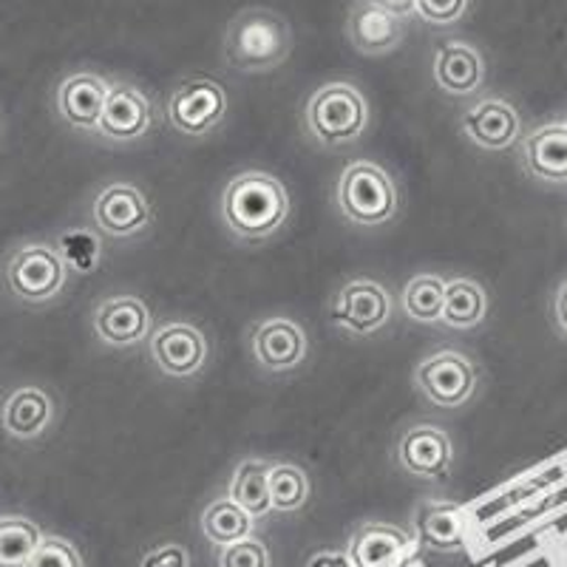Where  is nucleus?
<instances>
[{
    "label": "nucleus",
    "instance_id": "b1692460",
    "mask_svg": "<svg viewBox=\"0 0 567 567\" xmlns=\"http://www.w3.org/2000/svg\"><path fill=\"white\" fill-rule=\"evenodd\" d=\"M252 519L239 503H233L230 496H221L216 503H210L202 514V534L219 545V548H227V545H236L241 539H250L252 536Z\"/></svg>",
    "mask_w": 567,
    "mask_h": 567
},
{
    "label": "nucleus",
    "instance_id": "f03ea898",
    "mask_svg": "<svg viewBox=\"0 0 567 567\" xmlns=\"http://www.w3.org/2000/svg\"><path fill=\"white\" fill-rule=\"evenodd\" d=\"M292 32L287 20L272 9H245L230 20L225 32V63L236 71L261 74L290 58Z\"/></svg>",
    "mask_w": 567,
    "mask_h": 567
},
{
    "label": "nucleus",
    "instance_id": "f257e3e1",
    "mask_svg": "<svg viewBox=\"0 0 567 567\" xmlns=\"http://www.w3.org/2000/svg\"><path fill=\"white\" fill-rule=\"evenodd\" d=\"M290 216L287 187L270 174L250 171L227 182L221 194V221L227 230L247 245L272 239Z\"/></svg>",
    "mask_w": 567,
    "mask_h": 567
},
{
    "label": "nucleus",
    "instance_id": "f704fd0d",
    "mask_svg": "<svg viewBox=\"0 0 567 567\" xmlns=\"http://www.w3.org/2000/svg\"><path fill=\"white\" fill-rule=\"evenodd\" d=\"M310 567H352V561H349V556L341 554H318L310 561Z\"/></svg>",
    "mask_w": 567,
    "mask_h": 567
},
{
    "label": "nucleus",
    "instance_id": "5701e85b",
    "mask_svg": "<svg viewBox=\"0 0 567 567\" xmlns=\"http://www.w3.org/2000/svg\"><path fill=\"white\" fill-rule=\"evenodd\" d=\"M270 465L272 463H265V460H245L233 474L230 499L239 503L252 519H261L272 511Z\"/></svg>",
    "mask_w": 567,
    "mask_h": 567
},
{
    "label": "nucleus",
    "instance_id": "9b49d317",
    "mask_svg": "<svg viewBox=\"0 0 567 567\" xmlns=\"http://www.w3.org/2000/svg\"><path fill=\"white\" fill-rule=\"evenodd\" d=\"M111 85L94 71H74L58 85V114L71 128L97 131Z\"/></svg>",
    "mask_w": 567,
    "mask_h": 567
},
{
    "label": "nucleus",
    "instance_id": "72a5a7b5",
    "mask_svg": "<svg viewBox=\"0 0 567 567\" xmlns=\"http://www.w3.org/2000/svg\"><path fill=\"white\" fill-rule=\"evenodd\" d=\"M554 316H556V327H559L561 332H565V336H567V281L561 284L559 292H556Z\"/></svg>",
    "mask_w": 567,
    "mask_h": 567
},
{
    "label": "nucleus",
    "instance_id": "9d476101",
    "mask_svg": "<svg viewBox=\"0 0 567 567\" xmlns=\"http://www.w3.org/2000/svg\"><path fill=\"white\" fill-rule=\"evenodd\" d=\"M151 358L168 378H194L207 363V341L194 323L171 321L151 338Z\"/></svg>",
    "mask_w": 567,
    "mask_h": 567
},
{
    "label": "nucleus",
    "instance_id": "f3484780",
    "mask_svg": "<svg viewBox=\"0 0 567 567\" xmlns=\"http://www.w3.org/2000/svg\"><path fill=\"white\" fill-rule=\"evenodd\" d=\"M485 63L483 54L468 43L460 40H445L434 52V83L452 94V97H465L483 85Z\"/></svg>",
    "mask_w": 567,
    "mask_h": 567
},
{
    "label": "nucleus",
    "instance_id": "473e14b6",
    "mask_svg": "<svg viewBox=\"0 0 567 567\" xmlns=\"http://www.w3.org/2000/svg\"><path fill=\"white\" fill-rule=\"evenodd\" d=\"M374 7L386 9L389 14H394V18H409V14H414V7H417V0H372Z\"/></svg>",
    "mask_w": 567,
    "mask_h": 567
},
{
    "label": "nucleus",
    "instance_id": "423d86ee",
    "mask_svg": "<svg viewBox=\"0 0 567 567\" xmlns=\"http://www.w3.org/2000/svg\"><path fill=\"white\" fill-rule=\"evenodd\" d=\"M227 91L213 78H190L168 97V123L185 136H205L225 120Z\"/></svg>",
    "mask_w": 567,
    "mask_h": 567
},
{
    "label": "nucleus",
    "instance_id": "dca6fc26",
    "mask_svg": "<svg viewBox=\"0 0 567 567\" xmlns=\"http://www.w3.org/2000/svg\"><path fill=\"white\" fill-rule=\"evenodd\" d=\"M151 312L136 296L105 298L94 312V332L105 347H134L148 336Z\"/></svg>",
    "mask_w": 567,
    "mask_h": 567
},
{
    "label": "nucleus",
    "instance_id": "ddd939ff",
    "mask_svg": "<svg viewBox=\"0 0 567 567\" xmlns=\"http://www.w3.org/2000/svg\"><path fill=\"white\" fill-rule=\"evenodd\" d=\"M250 349L267 372H290L307 358V336L290 318H270L250 332Z\"/></svg>",
    "mask_w": 567,
    "mask_h": 567
},
{
    "label": "nucleus",
    "instance_id": "cd10ccee",
    "mask_svg": "<svg viewBox=\"0 0 567 567\" xmlns=\"http://www.w3.org/2000/svg\"><path fill=\"white\" fill-rule=\"evenodd\" d=\"M307 496H310V477H307V471L290 463L270 465L272 511L292 514V511H298L307 503Z\"/></svg>",
    "mask_w": 567,
    "mask_h": 567
},
{
    "label": "nucleus",
    "instance_id": "7ed1b4c3",
    "mask_svg": "<svg viewBox=\"0 0 567 567\" xmlns=\"http://www.w3.org/2000/svg\"><path fill=\"white\" fill-rule=\"evenodd\" d=\"M307 131L323 148H343L363 136L369 125V105L352 83H327L307 103Z\"/></svg>",
    "mask_w": 567,
    "mask_h": 567
},
{
    "label": "nucleus",
    "instance_id": "aec40b11",
    "mask_svg": "<svg viewBox=\"0 0 567 567\" xmlns=\"http://www.w3.org/2000/svg\"><path fill=\"white\" fill-rule=\"evenodd\" d=\"M523 162L534 179L561 185L567 182V125H545L523 142Z\"/></svg>",
    "mask_w": 567,
    "mask_h": 567
},
{
    "label": "nucleus",
    "instance_id": "bb28decb",
    "mask_svg": "<svg viewBox=\"0 0 567 567\" xmlns=\"http://www.w3.org/2000/svg\"><path fill=\"white\" fill-rule=\"evenodd\" d=\"M445 307V281L440 276H414L403 290V310L417 323H440Z\"/></svg>",
    "mask_w": 567,
    "mask_h": 567
},
{
    "label": "nucleus",
    "instance_id": "f8f14e48",
    "mask_svg": "<svg viewBox=\"0 0 567 567\" xmlns=\"http://www.w3.org/2000/svg\"><path fill=\"white\" fill-rule=\"evenodd\" d=\"M452 440L437 425H412L398 443V463L420 480H443L452 468Z\"/></svg>",
    "mask_w": 567,
    "mask_h": 567
},
{
    "label": "nucleus",
    "instance_id": "393cba45",
    "mask_svg": "<svg viewBox=\"0 0 567 567\" xmlns=\"http://www.w3.org/2000/svg\"><path fill=\"white\" fill-rule=\"evenodd\" d=\"M485 290L477 281L471 278H454L445 281V307H443V321L445 327L454 329H471L477 327L485 318Z\"/></svg>",
    "mask_w": 567,
    "mask_h": 567
},
{
    "label": "nucleus",
    "instance_id": "4468645a",
    "mask_svg": "<svg viewBox=\"0 0 567 567\" xmlns=\"http://www.w3.org/2000/svg\"><path fill=\"white\" fill-rule=\"evenodd\" d=\"M154 123V109L145 91L131 83H114L109 91L103 120H100L97 134L111 142H136L145 136Z\"/></svg>",
    "mask_w": 567,
    "mask_h": 567
},
{
    "label": "nucleus",
    "instance_id": "c9c22d12",
    "mask_svg": "<svg viewBox=\"0 0 567 567\" xmlns=\"http://www.w3.org/2000/svg\"><path fill=\"white\" fill-rule=\"evenodd\" d=\"M565 125H567V116H565Z\"/></svg>",
    "mask_w": 567,
    "mask_h": 567
},
{
    "label": "nucleus",
    "instance_id": "7c9ffc66",
    "mask_svg": "<svg viewBox=\"0 0 567 567\" xmlns=\"http://www.w3.org/2000/svg\"><path fill=\"white\" fill-rule=\"evenodd\" d=\"M219 567H270V550L261 539H241L227 545L219 556Z\"/></svg>",
    "mask_w": 567,
    "mask_h": 567
},
{
    "label": "nucleus",
    "instance_id": "20e7f679",
    "mask_svg": "<svg viewBox=\"0 0 567 567\" xmlns=\"http://www.w3.org/2000/svg\"><path fill=\"white\" fill-rule=\"evenodd\" d=\"M336 205L352 225L381 227L398 213V187L381 165L358 159L338 179Z\"/></svg>",
    "mask_w": 567,
    "mask_h": 567
},
{
    "label": "nucleus",
    "instance_id": "2f4dec72",
    "mask_svg": "<svg viewBox=\"0 0 567 567\" xmlns=\"http://www.w3.org/2000/svg\"><path fill=\"white\" fill-rule=\"evenodd\" d=\"M140 567H190V554H187V548L171 542V545H159V548L148 550L142 556Z\"/></svg>",
    "mask_w": 567,
    "mask_h": 567
},
{
    "label": "nucleus",
    "instance_id": "a878e982",
    "mask_svg": "<svg viewBox=\"0 0 567 567\" xmlns=\"http://www.w3.org/2000/svg\"><path fill=\"white\" fill-rule=\"evenodd\" d=\"M43 530L23 516L0 519V567H27L43 542Z\"/></svg>",
    "mask_w": 567,
    "mask_h": 567
},
{
    "label": "nucleus",
    "instance_id": "a211bd4d",
    "mask_svg": "<svg viewBox=\"0 0 567 567\" xmlns=\"http://www.w3.org/2000/svg\"><path fill=\"white\" fill-rule=\"evenodd\" d=\"M349 43L361 54H386L398 49L403 40V20L389 14L386 9L374 7L372 0L354 3L347 20Z\"/></svg>",
    "mask_w": 567,
    "mask_h": 567
},
{
    "label": "nucleus",
    "instance_id": "39448f33",
    "mask_svg": "<svg viewBox=\"0 0 567 567\" xmlns=\"http://www.w3.org/2000/svg\"><path fill=\"white\" fill-rule=\"evenodd\" d=\"M65 261L49 245H23L12 252L7 265V287L18 301L29 307L49 303L65 287Z\"/></svg>",
    "mask_w": 567,
    "mask_h": 567
},
{
    "label": "nucleus",
    "instance_id": "4be33fe9",
    "mask_svg": "<svg viewBox=\"0 0 567 567\" xmlns=\"http://www.w3.org/2000/svg\"><path fill=\"white\" fill-rule=\"evenodd\" d=\"M417 536L429 550L452 554L463 548L465 523L460 508L445 503H429L417 511Z\"/></svg>",
    "mask_w": 567,
    "mask_h": 567
},
{
    "label": "nucleus",
    "instance_id": "0eeeda50",
    "mask_svg": "<svg viewBox=\"0 0 567 567\" xmlns=\"http://www.w3.org/2000/svg\"><path fill=\"white\" fill-rule=\"evenodd\" d=\"M414 383L434 406L457 409L468 403L474 389H477V367L465 354L445 349V352L432 354L420 363L417 372H414Z\"/></svg>",
    "mask_w": 567,
    "mask_h": 567
},
{
    "label": "nucleus",
    "instance_id": "2eb2a0df",
    "mask_svg": "<svg viewBox=\"0 0 567 567\" xmlns=\"http://www.w3.org/2000/svg\"><path fill=\"white\" fill-rule=\"evenodd\" d=\"M460 125H463V134L485 151L511 148L523 131V120L514 105L499 97H485L483 103L471 105Z\"/></svg>",
    "mask_w": 567,
    "mask_h": 567
},
{
    "label": "nucleus",
    "instance_id": "c85d7f7f",
    "mask_svg": "<svg viewBox=\"0 0 567 567\" xmlns=\"http://www.w3.org/2000/svg\"><path fill=\"white\" fill-rule=\"evenodd\" d=\"M27 567H83V556L71 542L60 536H45Z\"/></svg>",
    "mask_w": 567,
    "mask_h": 567
},
{
    "label": "nucleus",
    "instance_id": "6e6552de",
    "mask_svg": "<svg viewBox=\"0 0 567 567\" xmlns=\"http://www.w3.org/2000/svg\"><path fill=\"white\" fill-rule=\"evenodd\" d=\"M329 316L352 336H372L392 316V298L372 278H354L336 292Z\"/></svg>",
    "mask_w": 567,
    "mask_h": 567
},
{
    "label": "nucleus",
    "instance_id": "c756f323",
    "mask_svg": "<svg viewBox=\"0 0 567 567\" xmlns=\"http://www.w3.org/2000/svg\"><path fill=\"white\" fill-rule=\"evenodd\" d=\"M471 0H417L414 14L429 27H454L468 12Z\"/></svg>",
    "mask_w": 567,
    "mask_h": 567
},
{
    "label": "nucleus",
    "instance_id": "1a4fd4ad",
    "mask_svg": "<svg viewBox=\"0 0 567 567\" xmlns=\"http://www.w3.org/2000/svg\"><path fill=\"white\" fill-rule=\"evenodd\" d=\"M91 216H94L97 230L111 239H131L154 219L145 194L128 182H114V185L103 187L91 207Z\"/></svg>",
    "mask_w": 567,
    "mask_h": 567
},
{
    "label": "nucleus",
    "instance_id": "412c9836",
    "mask_svg": "<svg viewBox=\"0 0 567 567\" xmlns=\"http://www.w3.org/2000/svg\"><path fill=\"white\" fill-rule=\"evenodd\" d=\"M406 530L383 523H367L349 539L352 567H394L409 548Z\"/></svg>",
    "mask_w": 567,
    "mask_h": 567
},
{
    "label": "nucleus",
    "instance_id": "6ab92c4d",
    "mask_svg": "<svg viewBox=\"0 0 567 567\" xmlns=\"http://www.w3.org/2000/svg\"><path fill=\"white\" fill-rule=\"evenodd\" d=\"M54 420L52 398L38 386H20L3 400L0 425L12 440H38Z\"/></svg>",
    "mask_w": 567,
    "mask_h": 567
}]
</instances>
